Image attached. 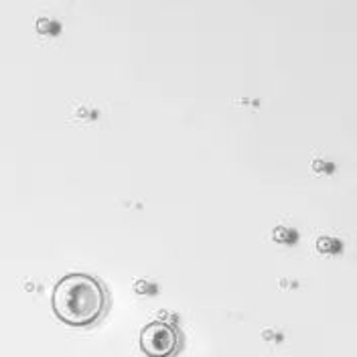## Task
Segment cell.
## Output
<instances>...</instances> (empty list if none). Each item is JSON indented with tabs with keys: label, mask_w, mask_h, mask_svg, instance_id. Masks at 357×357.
<instances>
[{
	"label": "cell",
	"mask_w": 357,
	"mask_h": 357,
	"mask_svg": "<svg viewBox=\"0 0 357 357\" xmlns=\"http://www.w3.org/2000/svg\"><path fill=\"white\" fill-rule=\"evenodd\" d=\"M140 349L146 357H175L181 351V333L171 323L155 321L140 331Z\"/></svg>",
	"instance_id": "7a4b0ae2"
},
{
	"label": "cell",
	"mask_w": 357,
	"mask_h": 357,
	"mask_svg": "<svg viewBox=\"0 0 357 357\" xmlns=\"http://www.w3.org/2000/svg\"><path fill=\"white\" fill-rule=\"evenodd\" d=\"M53 312L69 327H91L108 311V290L91 274L73 272L63 276L53 289Z\"/></svg>",
	"instance_id": "6da1fadb"
}]
</instances>
